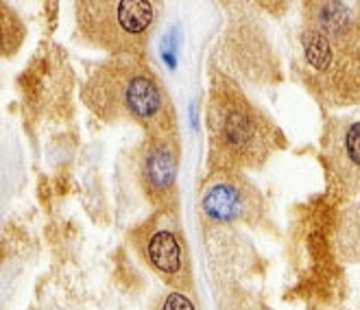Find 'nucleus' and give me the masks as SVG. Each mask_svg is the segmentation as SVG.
Returning <instances> with one entry per match:
<instances>
[{
	"label": "nucleus",
	"mask_w": 360,
	"mask_h": 310,
	"mask_svg": "<svg viewBox=\"0 0 360 310\" xmlns=\"http://www.w3.org/2000/svg\"><path fill=\"white\" fill-rule=\"evenodd\" d=\"M151 310H197V304H195V299L190 297L188 293L173 291V288H168V291H164L153 302Z\"/></svg>",
	"instance_id": "obj_9"
},
{
	"label": "nucleus",
	"mask_w": 360,
	"mask_h": 310,
	"mask_svg": "<svg viewBox=\"0 0 360 310\" xmlns=\"http://www.w3.org/2000/svg\"><path fill=\"white\" fill-rule=\"evenodd\" d=\"M131 167L153 212L179 210V136H144L134 151Z\"/></svg>",
	"instance_id": "obj_6"
},
{
	"label": "nucleus",
	"mask_w": 360,
	"mask_h": 310,
	"mask_svg": "<svg viewBox=\"0 0 360 310\" xmlns=\"http://www.w3.org/2000/svg\"><path fill=\"white\" fill-rule=\"evenodd\" d=\"M205 127L212 169L240 173L262 169L282 142V131L275 122L225 72L212 75Z\"/></svg>",
	"instance_id": "obj_3"
},
{
	"label": "nucleus",
	"mask_w": 360,
	"mask_h": 310,
	"mask_svg": "<svg viewBox=\"0 0 360 310\" xmlns=\"http://www.w3.org/2000/svg\"><path fill=\"white\" fill-rule=\"evenodd\" d=\"M199 208L205 221L217 225H256L264 214V199L245 173L212 169L201 186Z\"/></svg>",
	"instance_id": "obj_7"
},
{
	"label": "nucleus",
	"mask_w": 360,
	"mask_h": 310,
	"mask_svg": "<svg viewBox=\"0 0 360 310\" xmlns=\"http://www.w3.org/2000/svg\"><path fill=\"white\" fill-rule=\"evenodd\" d=\"M153 0H79L75 25L81 42L112 57H144L160 22Z\"/></svg>",
	"instance_id": "obj_4"
},
{
	"label": "nucleus",
	"mask_w": 360,
	"mask_h": 310,
	"mask_svg": "<svg viewBox=\"0 0 360 310\" xmlns=\"http://www.w3.org/2000/svg\"><path fill=\"white\" fill-rule=\"evenodd\" d=\"M328 140L332 169L349 188L360 190V114L336 120Z\"/></svg>",
	"instance_id": "obj_8"
},
{
	"label": "nucleus",
	"mask_w": 360,
	"mask_h": 310,
	"mask_svg": "<svg viewBox=\"0 0 360 310\" xmlns=\"http://www.w3.org/2000/svg\"><path fill=\"white\" fill-rule=\"evenodd\" d=\"M129 243L140 262L168 288L190 293L195 288L193 256L179 221V210L153 212L129 232Z\"/></svg>",
	"instance_id": "obj_5"
},
{
	"label": "nucleus",
	"mask_w": 360,
	"mask_h": 310,
	"mask_svg": "<svg viewBox=\"0 0 360 310\" xmlns=\"http://www.w3.org/2000/svg\"><path fill=\"white\" fill-rule=\"evenodd\" d=\"M300 35L306 81L332 103H360V11L347 3L308 5Z\"/></svg>",
	"instance_id": "obj_2"
},
{
	"label": "nucleus",
	"mask_w": 360,
	"mask_h": 310,
	"mask_svg": "<svg viewBox=\"0 0 360 310\" xmlns=\"http://www.w3.org/2000/svg\"><path fill=\"white\" fill-rule=\"evenodd\" d=\"M81 98L105 122H131L144 136H179L177 110L146 57H110L96 64Z\"/></svg>",
	"instance_id": "obj_1"
}]
</instances>
